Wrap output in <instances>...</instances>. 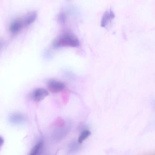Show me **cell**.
Returning <instances> with one entry per match:
<instances>
[{
	"label": "cell",
	"instance_id": "obj_1",
	"mask_svg": "<svg viewBox=\"0 0 155 155\" xmlns=\"http://www.w3.org/2000/svg\"><path fill=\"white\" fill-rule=\"evenodd\" d=\"M79 41L76 36L70 31L61 33L54 40L53 46L56 48L64 47H76L79 45Z\"/></svg>",
	"mask_w": 155,
	"mask_h": 155
},
{
	"label": "cell",
	"instance_id": "obj_2",
	"mask_svg": "<svg viewBox=\"0 0 155 155\" xmlns=\"http://www.w3.org/2000/svg\"><path fill=\"white\" fill-rule=\"evenodd\" d=\"M47 87L51 92L56 93L63 90L65 87V85L61 81L55 80H50L48 82Z\"/></svg>",
	"mask_w": 155,
	"mask_h": 155
},
{
	"label": "cell",
	"instance_id": "obj_3",
	"mask_svg": "<svg viewBox=\"0 0 155 155\" xmlns=\"http://www.w3.org/2000/svg\"><path fill=\"white\" fill-rule=\"evenodd\" d=\"M48 91L43 88H38L35 90L31 95V99L37 102L41 101L48 95Z\"/></svg>",
	"mask_w": 155,
	"mask_h": 155
},
{
	"label": "cell",
	"instance_id": "obj_4",
	"mask_svg": "<svg viewBox=\"0 0 155 155\" xmlns=\"http://www.w3.org/2000/svg\"><path fill=\"white\" fill-rule=\"evenodd\" d=\"M9 120L12 124L16 125L19 124L24 122L25 120V117L21 113L16 112L10 115Z\"/></svg>",
	"mask_w": 155,
	"mask_h": 155
},
{
	"label": "cell",
	"instance_id": "obj_5",
	"mask_svg": "<svg viewBox=\"0 0 155 155\" xmlns=\"http://www.w3.org/2000/svg\"><path fill=\"white\" fill-rule=\"evenodd\" d=\"M23 25L22 20L20 19H15L10 25L9 31L12 33H16L21 29Z\"/></svg>",
	"mask_w": 155,
	"mask_h": 155
},
{
	"label": "cell",
	"instance_id": "obj_6",
	"mask_svg": "<svg viewBox=\"0 0 155 155\" xmlns=\"http://www.w3.org/2000/svg\"><path fill=\"white\" fill-rule=\"evenodd\" d=\"M37 13L32 12L27 14L22 20L24 25L28 26L33 23L35 20Z\"/></svg>",
	"mask_w": 155,
	"mask_h": 155
},
{
	"label": "cell",
	"instance_id": "obj_7",
	"mask_svg": "<svg viewBox=\"0 0 155 155\" xmlns=\"http://www.w3.org/2000/svg\"><path fill=\"white\" fill-rule=\"evenodd\" d=\"M43 146V142L42 140L38 142L34 146L30 152L31 155H37L41 150Z\"/></svg>",
	"mask_w": 155,
	"mask_h": 155
},
{
	"label": "cell",
	"instance_id": "obj_8",
	"mask_svg": "<svg viewBox=\"0 0 155 155\" xmlns=\"http://www.w3.org/2000/svg\"><path fill=\"white\" fill-rule=\"evenodd\" d=\"M91 134L90 132L88 130H83L79 135L78 142L79 143H81Z\"/></svg>",
	"mask_w": 155,
	"mask_h": 155
},
{
	"label": "cell",
	"instance_id": "obj_9",
	"mask_svg": "<svg viewBox=\"0 0 155 155\" xmlns=\"http://www.w3.org/2000/svg\"><path fill=\"white\" fill-rule=\"evenodd\" d=\"M110 19L109 12L107 11L105 12L102 16L101 22V26L105 27L107 24Z\"/></svg>",
	"mask_w": 155,
	"mask_h": 155
},
{
	"label": "cell",
	"instance_id": "obj_10",
	"mask_svg": "<svg viewBox=\"0 0 155 155\" xmlns=\"http://www.w3.org/2000/svg\"><path fill=\"white\" fill-rule=\"evenodd\" d=\"M66 16L63 13H60L57 15V19L58 21L61 23H64L66 20Z\"/></svg>",
	"mask_w": 155,
	"mask_h": 155
},
{
	"label": "cell",
	"instance_id": "obj_11",
	"mask_svg": "<svg viewBox=\"0 0 155 155\" xmlns=\"http://www.w3.org/2000/svg\"><path fill=\"white\" fill-rule=\"evenodd\" d=\"M109 14L110 19H113L115 17L114 14L112 10H110Z\"/></svg>",
	"mask_w": 155,
	"mask_h": 155
},
{
	"label": "cell",
	"instance_id": "obj_12",
	"mask_svg": "<svg viewBox=\"0 0 155 155\" xmlns=\"http://www.w3.org/2000/svg\"><path fill=\"white\" fill-rule=\"evenodd\" d=\"M4 142V140L2 137L0 136V146H2Z\"/></svg>",
	"mask_w": 155,
	"mask_h": 155
}]
</instances>
